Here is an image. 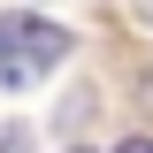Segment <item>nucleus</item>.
<instances>
[{
	"mask_svg": "<svg viewBox=\"0 0 153 153\" xmlns=\"http://www.w3.org/2000/svg\"><path fill=\"white\" fill-rule=\"evenodd\" d=\"M138 16H146V23H153V0H138Z\"/></svg>",
	"mask_w": 153,
	"mask_h": 153,
	"instance_id": "20e7f679",
	"label": "nucleus"
},
{
	"mask_svg": "<svg viewBox=\"0 0 153 153\" xmlns=\"http://www.w3.org/2000/svg\"><path fill=\"white\" fill-rule=\"evenodd\" d=\"M123 153H153V138H130V146H123Z\"/></svg>",
	"mask_w": 153,
	"mask_h": 153,
	"instance_id": "7ed1b4c3",
	"label": "nucleus"
},
{
	"mask_svg": "<svg viewBox=\"0 0 153 153\" xmlns=\"http://www.w3.org/2000/svg\"><path fill=\"white\" fill-rule=\"evenodd\" d=\"M146 107H153V76H146Z\"/></svg>",
	"mask_w": 153,
	"mask_h": 153,
	"instance_id": "39448f33",
	"label": "nucleus"
},
{
	"mask_svg": "<svg viewBox=\"0 0 153 153\" xmlns=\"http://www.w3.org/2000/svg\"><path fill=\"white\" fill-rule=\"evenodd\" d=\"M69 61V31L46 16H0V84H38L46 69Z\"/></svg>",
	"mask_w": 153,
	"mask_h": 153,
	"instance_id": "f257e3e1",
	"label": "nucleus"
},
{
	"mask_svg": "<svg viewBox=\"0 0 153 153\" xmlns=\"http://www.w3.org/2000/svg\"><path fill=\"white\" fill-rule=\"evenodd\" d=\"M0 153H31V130H8V138H0Z\"/></svg>",
	"mask_w": 153,
	"mask_h": 153,
	"instance_id": "f03ea898",
	"label": "nucleus"
}]
</instances>
